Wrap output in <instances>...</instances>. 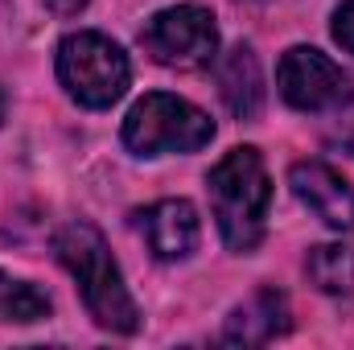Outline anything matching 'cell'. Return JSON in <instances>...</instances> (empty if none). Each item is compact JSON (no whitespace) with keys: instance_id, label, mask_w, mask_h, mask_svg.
<instances>
[{"instance_id":"1","label":"cell","mask_w":354,"mask_h":350,"mask_svg":"<svg viewBox=\"0 0 354 350\" xmlns=\"http://www.w3.org/2000/svg\"><path fill=\"white\" fill-rule=\"evenodd\" d=\"M54 256L75 276L79 297H83L87 313L95 317V326H103L111 334H136L140 330V309H136V301L124 284V272H120V264H115L99 227H91L83 219L66 223L54 235Z\"/></svg>"},{"instance_id":"2","label":"cell","mask_w":354,"mask_h":350,"mask_svg":"<svg viewBox=\"0 0 354 350\" xmlns=\"http://www.w3.org/2000/svg\"><path fill=\"white\" fill-rule=\"evenodd\" d=\"M210 190V210L218 223V235L231 252H256L268 227V206H272V177L264 169L260 149L243 145L231 149L206 177Z\"/></svg>"},{"instance_id":"3","label":"cell","mask_w":354,"mask_h":350,"mask_svg":"<svg viewBox=\"0 0 354 350\" xmlns=\"http://www.w3.org/2000/svg\"><path fill=\"white\" fill-rule=\"evenodd\" d=\"M58 83L79 107L103 111L124 99L132 83V66H128V54L107 33L79 29L58 42Z\"/></svg>"},{"instance_id":"4","label":"cell","mask_w":354,"mask_h":350,"mask_svg":"<svg viewBox=\"0 0 354 350\" xmlns=\"http://www.w3.org/2000/svg\"><path fill=\"white\" fill-rule=\"evenodd\" d=\"M120 136L136 157L198 153L214 140V120L202 107H194L189 99H177L169 91H153L132 103Z\"/></svg>"},{"instance_id":"5","label":"cell","mask_w":354,"mask_h":350,"mask_svg":"<svg viewBox=\"0 0 354 350\" xmlns=\"http://www.w3.org/2000/svg\"><path fill=\"white\" fill-rule=\"evenodd\" d=\"M140 46L153 62L174 71H198L218 58V25L206 4H174L145 21Z\"/></svg>"},{"instance_id":"6","label":"cell","mask_w":354,"mask_h":350,"mask_svg":"<svg viewBox=\"0 0 354 350\" xmlns=\"http://www.w3.org/2000/svg\"><path fill=\"white\" fill-rule=\"evenodd\" d=\"M276 87H280V99L297 111H334L351 99L346 71L313 46L284 50V58L276 66Z\"/></svg>"},{"instance_id":"7","label":"cell","mask_w":354,"mask_h":350,"mask_svg":"<svg viewBox=\"0 0 354 350\" xmlns=\"http://www.w3.org/2000/svg\"><path fill=\"white\" fill-rule=\"evenodd\" d=\"M288 185L301 206H309L330 231L354 227V185L326 161H297L288 169Z\"/></svg>"},{"instance_id":"8","label":"cell","mask_w":354,"mask_h":350,"mask_svg":"<svg viewBox=\"0 0 354 350\" xmlns=\"http://www.w3.org/2000/svg\"><path fill=\"white\" fill-rule=\"evenodd\" d=\"M140 223V235L149 243V252L161 264H177L185 256H194L198 239H202V223H198V210L185 202V198H165V202H153L149 210L136 214Z\"/></svg>"},{"instance_id":"9","label":"cell","mask_w":354,"mask_h":350,"mask_svg":"<svg viewBox=\"0 0 354 350\" xmlns=\"http://www.w3.org/2000/svg\"><path fill=\"white\" fill-rule=\"evenodd\" d=\"M214 79H218V99L227 103V111L235 120H256L260 107H264V71H260V58L252 46H231L218 66H214Z\"/></svg>"},{"instance_id":"10","label":"cell","mask_w":354,"mask_h":350,"mask_svg":"<svg viewBox=\"0 0 354 350\" xmlns=\"http://www.w3.org/2000/svg\"><path fill=\"white\" fill-rule=\"evenodd\" d=\"M284 330H288V301H284V293L260 288L252 301L231 309V317L223 326V342L227 347H264Z\"/></svg>"},{"instance_id":"11","label":"cell","mask_w":354,"mask_h":350,"mask_svg":"<svg viewBox=\"0 0 354 350\" xmlns=\"http://www.w3.org/2000/svg\"><path fill=\"white\" fill-rule=\"evenodd\" d=\"M305 272H309V280H313L322 293L342 297V293L354 288V252L342 248V243H322V248L309 252Z\"/></svg>"},{"instance_id":"12","label":"cell","mask_w":354,"mask_h":350,"mask_svg":"<svg viewBox=\"0 0 354 350\" xmlns=\"http://www.w3.org/2000/svg\"><path fill=\"white\" fill-rule=\"evenodd\" d=\"M41 317H50V297L29 280H17V276L0 272V322L29 326V322H41Z\"/></svg>"},{"instance_id":"13","label":"cell","mask_w":354,"mask_h":350,"mask_svg":"<svg viewBox=\"0 0 354 350\" xmlns=\"http://www.w3.org/2000/svg\"><path fill=\"white\" fill-rule=\"evenodd\" d=\"M334 42L346 50V54H354V0H342L338 8H334Z\"/></svg>"},{"instance_id":"14","label":"cell","mask_w":354,"mask_h":350,"mask_svg":"<svg viewBox=\"0 0 354 350\" xmlns=\"http://www.w3.org/2000/svg\"><path fill=\"white\" fill-rule=\"evenodd\" d=\"M91 0H46V8L50 12H58V17H75V12H83Z\"/></svg>"},{"instance_id":"15","label":"cell","mask_w":354,"mask_h":350,"mask_svg":"<svg viewBox=\"0 0 354 350\" xmlns=\"http://www.w3.org/2000/svg\"><path fill=\"white\" fill-rule=\"evenodd\" d=\"M4 107H8V103H4V91H0V120H4Z\"/></svg>"}]
</instances>
